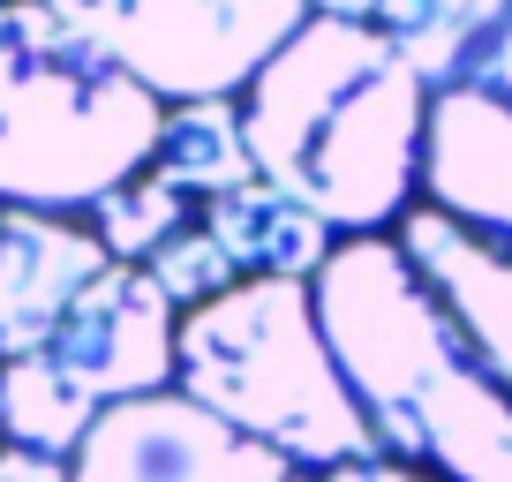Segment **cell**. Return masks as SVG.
<instances>
[{"label":"cell","instance_id":"14","mask_svg":"<svg viewBox=\"0 0 512 482\" xmlns=\"http://www.w3.org/2000/svg\"><path fill=\"white\" fill-rule=\"evenodd\" d=\"M196 211H204V204H189L181 189H166V181L144 166L136 181H121L113 196H98L83 219H91V234L106 241L113 264H151L181 226H196Z\"/></svg>","mask_w":512,"mask_h":482},{"label":"cell","instance_id":"11","mask_svg":"<svg viewBox=\"0 0 512 482\" xmlns=\"http://www.w3.org/2000/svg\"><path fill=\"white\" fill-rule=\"evenodd\" d=\"M196 219L211 226V241L234 257L241 279H309V287H317V272L339 257L332 226H324L302 196L272 189V181H249V189H234V196H211Z\"/></svg>","mask_w":512,"mask_h":482},{"label":"cell","instance_id":"8","mask_svg":"<svg viewBox=\"0 0 512 482\" xmlns=\"http://www.w3.org/2000/svg\"><path fill=\"white\" fill-rule=\"evenodd\" d=\"M106 272L113 257L91 234V219L0 204V362L38 354Z\"/></svg>","mask_w":512,"mask_h":482},{"label":"cell","instance_id":"1","mask_svg":"<svg viewBox=\"0 0 512 482\" xmlns=\"http://www.w3.org/2000/svg\"><path fill=\"white\" fill-rule=\"evenodd\" d=\"M430 98L377 23L309 16L241 91V129L272 189L302 196L339 241H362L422 204Z\"/></svg>","mask_w":512,"mask_h":482},{"label":"cell","instance_id":"6","mask_svg":"<svg viewBox=\"0 0 512 482\" xmlns=\"http://www.w3.org/2000/svg\"><path fill=\"white\" fill-rule=\"evenodd\" d=\"M98 53L136 83L189 106V98H241L256 68L309 23V0H46Z\"/></svg>","mask_w":512,"mask_h":482},{"label":"cell","instance_id":"15","mask_svg":"<svg viewBox=\"0 0 512 482\" xmlns=\"http://www.w3.org/2000/svg\"><path fill=\"white\" fill-rule=\"evenodd\" d=\"M151 279H159V294L189 317V309H204V302H219V294H234L241 287V272H234V257H226L219 241H211V226L196 219V226H181L174 241H166L159 257L144 264Z\"/></svg>","mask_w":512,"mask_h":482},{"label":"cell","instance_id":"3","mask_svg":"<svg viewBox=\"0 0 512 482\" xmlns=\"http://www.w3.org/2000/svg\"><path fill=\"white\" fill-rule=\"evenodd\" d=\"M166 98L46 0H0V204L91 211L159 159Z\"/></svg>","mask_w":512,"mask_h":482},{"label":"cell","instance_id":"10","mask_svg":"<svg viewBox=\"0 0 512 482\" xmlns=\"http://www.w3.org/2000/svg\"><path fill=\"white\" fill-rule=\"evenodd\" d=\"M422 204L445 219L490 234L512 249V106L475 83H452L430 98V136H422Z\"/></svg>","mask_w":512,"mask_h":482},{"label":"cell","instance_id":"7","mask_svg":"<svg viewBox=\"0 0 512 482\" xmlns=\"http://www.w3.org/2000/svg\"><path fill=\"white\" fill-rule=\"evenodd\" d=\"M76 482H324L294 467L287 452L256 445L249 430L219 422L189 392H151V400L106 407L98 430L68 460Z\"/></svg>","mask_w":512,"mask_h":482},{"label":"cell","instance_id":"19","mask_svg":"<svg viewBox=\"0 0 512 482\" xmlns=\"http://www.w3.org/2000/svg\"><path fill=\"white\" fill-rule=\"evenodd\" d=\"M384 0H309V16H347V23H377Z\"/></svg>","mask_w":512,"mask_h":482},{"label":"cell","instance_id":"18","mask_svg":"<svg viewBox=\"0 0 512 482\" xmlns=\"http://www.w3.org/2000/svg\"><path fill=\"white\" fill-rule=\"evenodd\" d=\"M0 482H76L68 460H46V452H23V445H0Z\"/></svg>","mask_w":512,"mask_h":482},{"label":"cell","instance_id":"2","mask_svg":"<svg viewBox=\"0 0 512 482\" xmlns=\"http://www.w3.org/2000/svg\"><path fill=\"white\" fill-rule=\"evenodd\" d=\"M317 317L392 460L445 482H512V392L467 354L392 234L339 241L317 272Z\"/></svg>","mask_w":512,"mask_h":482},{"label":"cell","instance_id":"9","mask_svg":"<svg viewBox=\"0 0 512 482\" xmlns=\"http://www.w3.org/2000/svg\"><path fill=\"white\" fill-rule=\"evenodd\" d=\"M392 241L415 264V279L437 294L452 332L467 339V354L512 392V249H497L490 234L445 219L437 204H415L392 226Z\"/></svg>","mask_w":512,"mask_h":482},{"label":"cell","instance_id":"13","mask_svg":"<svg viewBox=\"0 0 512 482\" xmlns=\"http://www.w3.org/2000/svg\"><path fill=\"white\" fill-rule=\"evenodd\" d=\"M512 0H384L377 8V31L422 68L430 91H452L467 68V53L490 38V23L505 16Z\"/></svg>","mask_w":512,"mask_h":482},{"label":"cell","instance_id":"5","mask_svg":"<svg viewBox=\"0 0 512 482\" xmlns=\"http://www.w3.org/2000/svg\"><path fill=\"white\" fill-rule=\"evenodd\" d=\"M181 309L159 294L144 264H113L68 324L23 362H0V445L76 460L106 407L174 392Z\"/></svg>","mask_w":512,"mask_h":482},{"label":"cell","instance_id":"16","mask_svg":"<svg viewBox=\"0 0 512 482\" xmlns=\"http://www.w3.org/2000/svg\"><path fill=\"white\" fill-rule=\"evenodd\" d=\"M460 83H475V91H490V98H505V106H512V8L490 23V38L467 53Z\"/></svg>","mask_w":512,"mask_h":482},{"label":"cell","instance_id":"17","mask_svg":"<svg viewBox=\"0 0 512 482\" xmlns=\"http://www.w3.org/2000/svg\"><path fill=\"white\" fill-rule=\"evenodd\" d=\"M324 482H445V475H437V467H415V460H392V452H384V460H354V467H332Z\"/></svg>","mask_w":512,"mask_h":482},{"label":"cell","instance_id":"12","mask_svg":"<svg viewBox=\"0 0 512 482\" xmlns=\"http://www.w3.org/2000/svg\"><path fill=\"white\" fill-rule=\"evenodd\" d=\"M151 174L166 189H181L189 204H211V196H234L249 189L256 174V151L249 129H241V98H189V106H166V136H159V159Z\"/></svg>","mask_w":512,"mask_h":482},{"label":"cell","instance_id":"4","mask_svg":"<svg viewBox=\"0 0 512 482\" xmlns=\"http://www.w3.org/2000/svg\"><path fill=\"white\" fill-rule=\"evenodd\" d=\"M174 392L309 475L384 460V437L339 370L309 279H241L234 294L189 309L174 339Z\"/></svg>","mask_w":512,"mask_h":482}]
</instances>
